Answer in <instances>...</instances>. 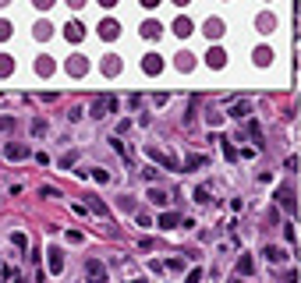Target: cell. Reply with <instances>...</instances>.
<instances>
[{"label":"cell","instance_id":"8992f818","mask_svg":"<svg viewBox=\"0 0 301 283\" xmlns=\"http://www.w3.org/2000/svg\"><path fill=\"white\" fill-rule=\"evenodd\" d=\"M277 202H280L287 213H294V209H298V202H294V191H291V188H280V191H277Z\"/></svg>","mask_w":301,"mask_h":283},{"label":"cell","instance_id":"d4e9b609","mask_svg":"<svg viewBox=\"0 0 301 283\" xmlns=\"http://www.w3.org/2000/svg\"><path fill=\"white\" fill-rule=\"evenodd\" d=\"M149 198H153V202H156V206H167V202H170V198H167V195H163L160 188H153V191H149Z\"/></svg>","mask_w":301,"mask_h":283},{"label":"cell","instance_id":"f1b7e54d","mask_svg":"<svg viewBox=\"0 0 301 283\" xmlns=\"http://www.w3.org/2000/svg\"><path fill=\"white\" fill-rule=\"evenodd\" d=\"M74 163H78V152H67V156L60 159V167H64V170H67V167H74Z\"/></svg>","mask_w":301,"mask_h":283},{"label":"cell","instance_id":"74e56055","mask_svg":"<svg viewBox=\"0 0 301 283\" xmlns=\"http://www.w3.org/2000/svg\"><path fill=\"white\" fill-rule=\"evenodd\" d=\"M99 4H103V7H114V4H117V0H99Z\"/></svg>","mask_w":301,"mask_h":283},{"label":"cell","instance_id":"603a6c76","mask_svg":"<svg viewBox=\"0 0 301 283\" xmlns=\"http://www.w3.org/2000/svg\"><path fill=\"white\" fill-rule=\"evenodd\" d=\"M11 71H14V60H11V57L4 53V57H0V78H7Z\"/></svg>","mask_w":301,"mask_h":283},{"label":"cell","instance_id":"52a82bcc","mask_svg":"<svg viewBox=\"0 0 301 283\" xmlns=\"http://www.w3.org/2000/svg\"><path fill=\"white\" fill-rule=\"evenodd\" d=\"M28 152H32V149H28V145H18V142L4 145V156H7V159H25Z\"/></svg>","mask_w":301,"mask_h":283},{"label":"cell","instance_id":"f35d334b","mask_svg":"<svg viewBox=\"0 0 301 283\" xmlns=\"http://www.w3.org/2000/svg\"><path fill=\"white\" fill-rule=\"evenodd\" d=\"M174 4H177V7H188V4H192V0H174Z\"/></svg>","mask_w":301,"mask_h":283},{"label":"cell","instance_id":"30bf717a","mask_svg":"<svg viewBox=\"0 0 301 283\" xmlns=\"http://www.w3.org/2000/svg\"><path fill=\"white\" fill-rule=\"evenodd\" d=\"M174 64H177V71H192V67H195V53H188V50H181Z\"/></svg>","mask_w":301,"mask_h":283},{"label":"cell","instance_id":"2e32d148","mask_svg":"<svg viewBox=\"0 0 301 283\" xmlns=\"http://www.w3.org/2000/svg\"><path fill=\"white\" fill-rule=\"evenodd\" d=\"M53 67H57V64H53L50 57H39V60H35V71H39L43 78H50V74H53Z\"/></svg>","mask_w":301,"mask_h":283},{"label":"cell","instance_id":"8fae6325","mask_svg":"<svg viewBox=\"0 0 301 283\" xmlns=\"http://www.w3.org/2000/svg\"><path fill=\"white\" fill-rule=\"evenodd\" d=\"M145 152L153 156V159H160L163 167H174V170H177V156H167V152H160V149H145Z\"/></svg>","mask_w":301,"mask_h":283},{"label":"cell","instance_id":"5b68a950","mask_svg":"<svg viewBox=\"0 0 301 283\" xmlns=\"http://www.w3.org/2000/svg\"><path fill=\"white\" fill-rule=\"evenodd\" d=\"M64 35L71 39V43H82V39H85V25H78V21H67V25H64Z\"/></svg>","mask_w":301,"mask_h":283},{"label":"cell","instance_id":"277c9868","mask_svg":"<svg viewBox=\"0 0 301 283\" xmlns=\"http://www.w3.org/2000/svg\"><path fill=\"white\" fill-rule=\"evenodd\" d=\"M142 71H145V74H160V71H163V57H160V53H145V57H142Z\"/></svg>","mask_w":301,"mask_h":283},{"label":"cell","instance_id":"d6986e66","mask_svg":"<svg viewBox=\"0 0 301 283\" xmlns=\"http://www.w3.org/2000/svg\"><path fill=\"white\" fill-rule=\"evenodd\" d=\"M270 60H273V50H270V46H259V50H255V64H262V67H266Z\"/></svg>","mask_w":301,"mask_h":283},{"label":"cell","instance_id":"b9f144b4","mask_svg":"<svg viewBox=\"0 0 301 283\" xmlns=\"http://www.w3.org/2000/svg\"><path fill=\"white\" fill-rule=\"evenodd\" d=\"M18 283H25V280H18Z\"/></svg>","mask_w":301,"mask_h":283},{"label":"cell","instance_id":"60d3db41","mask_svg":"<svg viewBox=\"0 0 301 283\" xmlns=\"http://www.w3.org/2000/svg\"><path fill=\"white\" fill-rule=\"evenodd\" d=\"M131 283H142V280H131Z\"/></svg>","mask_w":301,"mask_h":283},{"label":"cell","instance_id":"e575fe53","mask_svg":"<svg viewBox=\"0 0 301 283\" xmlns=\"http://www.w3.org/2000/svg\"><path fill=\"white\" fill-rule=\"evenodd\" d=\"M7 35H11V25H7V21H0V39H7Z\"/></svg>","mask_w":301,"mask_h":283},{"label":"cell","instance_id":"3957f363","mask_svg":"<svg viewBox=\"0 0 301 283\" xmlns=\"http://www.w3.org/2000/svg\"><path fill=\"white\" fill-rule=\"evenodd\" d=\"M85 280H89V283H106V266H103L99 259H89V262H85Z\"/></svg>","mask_w":301,"mask_h":283},{"label":"cell","instance_id":"ba28073f","mask_svg":"<svg viewBox=\"0 0 301 283\" xmlns=\"http://www.w3.org/2000/svg\"><path fill=\"white\" fill-rule=\"evenodd\" d=\"M206 64H209V67H223V64H227V53H223L220 46H213V50L206 53Z\"/></svg>","mask_w":301,"mask_h":283},{"label":"cell","instance_id":"d6a6232c","mask_svg":"<svg viewBox=\"0 0 301 283\" xmlns=\"http://www.w3.org/2000/svg\"><path fill=\"white\" fill-rule=\"evenodd\" d=\"M167 269H174V273H181V269H184V262H181V259H170V262H167Z\"/></svg>","mask_w":301,"mask_h":283},{"label":"cell","instance_id":"7a4b0ae2","mask_svg":"<svg viewBox=\"0 0 301 283\" xmlns=\"http://www.w3.org/2000/svg\"><path fill=\"white\" fill-rule=\"evenodd\" d=\"M67 74L71 78H82V74H89V57H82V53H74V57H67Z\"/></svg>","mask_w":301,"mask_h":283},{"label":"cell","instance_id":"ab89813d","mask_svg":"<svg viewBox=\"0 0 301 283\" xmlns=\"http://www.w3.org/2000/svg\"><path fill=\"white\" fill-rule=\"evenodd\" d=\"M4 4H7V0H0V7H4Z\"/></svg>","mask_w":301,"mask_h":283},{"label":"cell","instance_id":"9a60e30c","mask_svg":"<svg viewBox=\"0 0 301 283\" xmlns=\"http://www.w3.org/2000/svg\"><path fill=\"white\" fill-rule=\"evenodd\" d=\"M117 32H121V25H117V21H110V18L99 25V35H103V39H114Z\"/></svg>","mask_w":301,"mask_h":283},{"label":"cell","instance_id":"6da1fadb","mask_svg":"<svg viewBox=\"0 0 301 283\" xmlns=\"http://www.w3.org/2000/svg\"><path fill=\"white\" fill-rule=\"evenodd\" d=\"M110 110H117V99H114V96H96L92 106H89V117H92V120H103Z\"/></svg>","mask_w":301,"mask_h":283},{"label":"cell","instance_id":"4316f807","mask_svg":"<svg viewBox=\"0 0 301 283\" xmlns=\"http://www.w3.org/2000/svg\"><path fill=\"white\" fill-rule=\"evenodd\" d=\"M89 206H92V209H96V213H99V216H106V213H110V209H106V206H103V202H99V198H96V195H89Z\"/></svg>","mask_w":301,"mask_h":283},{"label":"cell","instance_id":"ffe728a7","mask_svg":"<svg viewBox=\"0 0 301 283\" xmlns=\"http://www.w3.org/2000/svg\"><path fill=\"white\" fill-rule=\"evenodd\" d=\"M252 269H255V262H252V255H241V259H238V273H241V276H248Z\"/></svg>","mask_w":301,"mask_h":283},{"label":"cell","instance_id":"ac0fdd59","mask_svg":"<svg viewBox=\"0 0 301 283\" xmlns=\"http://www.w3.org/2000/svg\"><path fill=\"white\" fill-rule=\"evenodd\" d=\"M231 117H234V120H245V117H248V103H245V99H238V103L231 106Z\"/></svg>","mask_w":301,"mask_h":283},{"label":"cell","instance_id":"4fadbf2b","mask_svg":"<svg viewBox=\"0 0 301 283\" xmlns=\"http://www.w3.org/2000/svg\"><path fill=\"white\" fill-rule=\"evenodd\" d=\"M206 163H209V159H206L202 152H192V156L184 159V170H199V167H206Z\"/></svg>","mask_w":301,"mask_h":283},{"label":"cell","instance_id":"9c48e42d","mask_svg":"<svg viewBox=\"0 0 301 283\" xmlns=\"http://www.w3.org/2000/svg\"><path fill=\"white\" fill-rule=\"evenodd\" d=\"M202 32H206L209 39H220V35H223V21H220V18H209V21L202 25Z\"/></svg>","mask_w":301,"mask_h":283},{"label":"cell","instance_id":"f546056e","mask_svg":"<svg viewBox=\"0 0 301 283\" xmlns=\"http://www.w3.org/2000/svg\"><path fill=\"white\" fill-rule=\"evenodd\" d=\"M248 135L255 138V145H262V128L259 124H248Z\"/></svg>","mask_w":301,"mask_h":283},{"label":"cell","instance_id":"8d00e7d4","mask_svg":"<svg viewBox=\"0 0 301 283\" xmlns=\"http://www.w3.org/2000/svg\"><path fill=\"white\" fill-rule=\"evenodd\" d=\"M67 4H71V7H82V4H85V0H67Z\"/></svg>","mask_w":301,"mask_h":283},{"label":"cell","instance_id":"cb8c5ba5","mask_svg":"<svg viewBox=\"0 0 301 283\" xmlns=\"http://www.w3.org/2000/svg\"><path fill=\"white\" fill-rule=\"evenodd\" d=\"M103 71H106V74H117V71H121V60H117V57H106V60H103Z\"/></svg>","mask_w":301,"mask_h":283},{"label":"cell","instance_id":"484cf974","mask_svg":"<svg viewBox=\"0 0 301 283\" xmlns=\"http://www.w3.org/2000/svg\"><path fill=\"white\" fill-rule=\"evenodd\" d=\"M11 245L25 252V248H28V237H25V234H11Z\"/></svg>","mask_w":301,"mask_h":283},{"label":"cell","instance_id":"d590c367","mask_svg":"<svg viewBox=\"0 0 301 283\" xmlns=\"http://www.w3.org/2000/svg\"><path fill=\"white\" fill-rule=\"evenodd\" d=\"M138 4H142V7H156V4H160V0H138Z\"/></svg>","mask_w":301,"mask_h":283},{"label":"cell","instance_id":"4dcf8cb0","mask_svg":"<svg viewBox=\"0 0 301 283\" xmlns=\"http://www.w3.org/2000/svg\"><path fill=\"white\" fill-rule=\"evenodd\" d=\"M262 255H266V259H273V262H280V259H284V252H280V248H266Z\"/></svg>","mask_w":301,"mask_h":283},{"label":"cell","instance_id":"7c38bea8","mask_svg":"<svg viewBox=\"0 0 301 283\" xmlns=\"http://www.w3.org/2000/svg\"><path fill=\"white\" fill-rule=\"evenodd\" d=\"M142 35H145V39H160V35H163V25H160V21H145V25H142Z\"/></svg>","mask_w":301,"mask_h":283},{"label":"cell","instance_id":"83f0119b","mask_svg":"<svg viewBox=\"0 0 301 283\" xmlns=\"http://www.w3.org/2000/svg\"><path fill=\"white\" fill-rule=\"evenodd\" d=\"M259 28H262V32H273V14H262V18H259Z\"/></svg>","mask_w":301,"mask_h":283},{"label":"cell","instance_id":"1f68e13d","mask_svg":"<svg viewBox=\"0 0 301 283\" xmlns=\"http://www.w3.org/2000/svg\"><path fill=\"white\" fill-rule=\"evenodd\" d=\"M11 128H14V120L11 117H0V131H11Z\"/></svg>","mask_w":301,"mask_h":283},{"label":"cell","instance_id":"e0dca14e","mask_svg":"<svg viewBox=\"0 0 301 283\" xmlns=\"http://www.w3.org/2000/svg\"><path fill=\"white\" fill-rule=\"evenodd\" d=\"M46 255H50V273H60V269H64V259H60V248H50Z\"/></svg>","mask_w":301,"mask_h":283},{"label":"cell","instance_id":"5bb4252c","mask_svg":"<svg viewBox=\"0 0 301 283\" xmlns=\"http://www.w3.org/2000/svg\"><path fill=\"white\" fill-rule=\"evenodd\" d=\"M192 28H195V25L188 21V18H177V21H174V35H181V39H188V35H192Z\"/></svg>","mask_w":301,"mask_h":283},{"label":"cell","instance_id":"44dd1931","mask_svg":"<svg viewBox=\"0 0 301 283\" xmlns=\"http://www.w3.org/2000/svg\"><path fill=\"white\" fill-rule=\"evenodd\" d=\"M53 35V25L50 21H39V25H35V39H50Z\"/></svg>","mask_w":301,"mask_h":283},{"label":"cell","instance_id":"836d02e7","mask_svg":"<svg viewBox=\"0 0 301 283\" xmlns=\"http://www.w3.org/2000/svg\"><path fill=\"white\" fill-rule=\"evenodd\" d=\"M32 4L39 7V11H46V7H53V0H32Z\"/></svg>","mask_w":301,"mask_h":283},{"label":"cell","instance_id":"7402d4cb","mask_svg":"<svg viewBox=\"0 0 301 283\" xmlns=\"http://www.w3.org/2000/svg\"><path fill=\"white\" fill-rule=\"evenodd\" d=\"M160 227H163V230H174V227H177V213H163V216H160Z\"/></svg>","mask_w":301,"mask_h":283}]
</instances>
